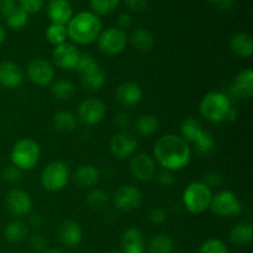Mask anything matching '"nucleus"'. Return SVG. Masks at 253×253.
<instances>
[{"mask_svg": "<svg viewBox=\"0 0 253 253\" xmlns=\"http://www.w3.org/2000/svg\"><path fill=\"white\" fill-rule=\"evenodd\" d=\"M156 163L163 169L177 172L187 167L192 161V148L182 136L167 133L157 140L153 147Z\"/></svg>", "mask_w": 253, "mask_h": 253, "instance_id": "obj_1", "label": "nucleus"}, {"mask_svg": "<svg viewBox=\"0 0 253 253\" xmlns=\"http://www.w3.org/2000/svg\"><path fill=\"white\" fill-rule=\"evenodd\" d=\"M68 39L77 44H89L96 41L101 32V21L91 11H81L67 24Z\"/></svg>", "mask_w": 253, "mask_h": 253, "instance_id": "obj_2", "label": "nucleus"}, {"mask_svg": "<svg viewBox=\"0 0 253 253\" xmlns=\"http://www.w3.org/2000/svg\"><path fill=\"white\" fill-rule=\"evenodd\" d=\"M76 71L81 74V84L84 90L95 93L100 90L106 81L105 71L91 54L81 53Z\"/></svg>", "mask_w": 253, "mask_h": 253, "instance_id": "obj_3", "label": "nucleus"}, {"mask_svg": "<svg viewBox=\"0 0 253 253\" xmlns=\"http://www.w3.org/2000/svg\"><path fill=\"white\" fill-rule=\"evenodd\" d=\"M231 109V100L222 91H210L203 96L199 104L200 115L211 124H219L226 120Z\"/></svg>", "mask_w": 253, "mask_h": 253, "instance_id": "obj_4", "label": "nucleus"}, {"mask_svg": "<svg viewBox=\"0 0 253 253\" xmlns=\"http://www.w3.org/2000/svg\"><path fill=\"white\" fill-rule=\"evenodd\" d=\"M41 157V148L40 145L32 138H21L17 141L11 148L10 160L11 165L19 169L31 170L39 163Z\"/></svg>", "mask_w": 253, "mask_h": 253, "instance_id": "obj_5", "label": "nucleus"}, {"mask_svg": "<svg viewBox=\"0 0 253 253\" xmlns=\"http://www.w3.org/2000/svg\"><path fill=\"white\" fill-rule=\"evenodd\" d=\"M212 190L204 182H192L183 192V204L192 214H202L210 208Z\"/></svg>", "mask_w": 253, "mask_h": 253, "instance_id": "obj_6", "label": "nucleus"}, {"mask_svg": "<svg viewBox=\"0 0 253 253\" xmlns=\"http://www.w3.org/2000/svg\"><path fill=\"white\" fill-rule=\"evenodd\" d=\"M71 175V169L66 162L53 161L42 170L41 185L48 192H59L68 184Z\"/></svg>", "mask_w": 253, "mask_h": 253, "instance_id": "obj_7", "label": "nucleus"}, {"mask_svg": "<svg viewBox=\"0 0 253 253\" xmlns=\"http://www.w3.org/2000/svg\"><path fill=\"white\" fill-rule=\"evenodd\" d=\"M96 42H98L99 49L104 54L118 56L121 52L125 51L128 37L125 30H121L119 27H109V29L101 30Z\"/></svg>", "mask_w": 253, "mask_h": 253, "instance_id": "obj_8", "label": "nucleus"}, {"mask_svg": "<svg viewBox=\"0 0 253 253\" xmlns=\"http://www.w3.org/2000/svg\"><path fill=\"white\" fill-rule=\"evenodd\" d=\"M209 209L217 216L231 217L236 216L242 211V205L235 193L230 190H221L212 195Z\"/></svg>", "mask_w": 253, "mask_h": 253, "instance_id": "obj_9", "label": "nucleus"}, {"mask_svg": "<svg viewBox=\"0 0 253 253\" xmlns=\"http://www.w3.org/2000/svg\"><path fill=\"white\" fill-rule=\"evenodd\" d=\"M113 202L116 209L120 211H133L142 205L143 194L133 185H121L114 194Z\"/></svg>", "mask_w": 253, "mask_h": 253, "instance_id": "obj_10", "label": "nucleus"}, {"mask_svg": "<svg viewBox=\"0 0 253 253\" xmlns=\"http://www.w3.org/2000/svg\"><path fill=\"white\" fill-rule=\"evenodd\" d=\"M106 114V105L98 98L84 99L78 106V118L88 126L98 125L103 121Z\"/></svg>", "mask_w": 253, "mask_h": 253, "instance_id": "obj_11", "label": "nucleus"}, {"mask_svg": "<svg viewBox=\"0 0 253 253\" xmlns=\"http://www.w3.org/2000/svg\"><path fill=\"white\" fill-rule=\"evenodd\" d=\"M5 207L12 216L24 217L31 212L32 199L27 192L14 188L5 195Z\"/></svg>", "mask_w": 253, "mask_h": 253, "instance_id": "obj_12", "label": "nucleus"}, {"mask_svg": "<svg viewBox=\"0 0 253 253\" xmlns=\"http://www.w3.org/2000/svg\"><path fill=\"white\" fill-rule=\"evenodd\" d=\"M53 64L43 58H35L27 66V77L34 84L39 86L51 85L54 81Z\"/></svg>", "mask_w": 253, "mask_h": 253, "instance_id": "obj_13", "label": "nucleus"}, {"mask_svg": "<svg viewBox=\"0 0 253 253\" xmlns=\"http://www.w3.org/2000/svg\"><path fill=\"white\" fill-rule=\"evenodd\" d=\"M137 150V138L127 131L115 133L110 140V152L119 160L132 157Z\"/></svg>", "mask_w": 253, "mask_h": 253, "instance_id": "obj_14", "label": "nucleus"}, {"mask_svg": "<svg viewBox=\"0 0 253 253\" xmlns=\"http://www.w3.org/2000/svg\"><path fill=\"white\" fill-rule=\"evenodd\" d=\"M52 56H53L54 64L58 68L63 69V71H74L78 64L81 52L77 48L76 44L64 42V43L54 47Z\"/></svg>", "mask_w": 253, "mask_h": 253, "instance_id": "obj_15", "label": "nucleus"}, {"mask_svg": "<svg viewBox=\"0 0 253 253\" xmlns=\"http://www.w3.org/2000/svg\"><path fill=\"white\" fill-rule=\"evenodd\" d=\"M156 161L146 153H138L131 157L130 172L140 182H148L156 175Z\"/></svg>", "mask_w": 253, "mask_h": 253, "instance_id": "obj_16", "label": "nucleus"}, {"mask_svg": "<svg viewBox=\"0 0 253 253\" xmlns=\"http://www.w3.org/2000/svg\"><path fill=\"white\" fill-rule=\"evenodd\" d=\"M143 91L135 82H125L116 88L115 99L123 108H133L142 100Z\"/></svg>", "mask_w": 253, "mask_h": 253, "instance_id": "obj_17", "label": "nucleus"}, {"mask_svg": "<svg viewBox=\"0 0 253 253\" xmlns=\"http://www.w3.org/2000/svg\"><path fill=\"white\" fill-rule=\"evenodd\" d=\"M25 78L24 71L19 64L11 61L0 62V85L6 89H16Z\"/></svg>", "mask_w": 253, "mask_h": 253, "instance_id": "obj_18", "label": "nucleus"}, {"mask_svg": "<svg viewBox=\"0 0 253 253\" xmlns=\"http://www.w3.org/2000/svg\"><path fill=\"white\" fill-rule=\"evenodd\" d=\"M46 14L51 24L66 25L73 17V7L68 0H49L46 6Z\"/></svg>", "mask_w": 253, "mask_h": 253, "instance_id": "obj_19", "label": "nucleus"}, {"mask_svg": "<svg viewBox=\"0 0 253 253\" xmlns=\"http://www.w3.org/2000/svg\"><path fill=\"white\" fill-rule=\"evenodd\" d=\"M58 236L64 246L73 249L78 246L83 240V230L81 225L74 220H66L59 226Z\"/></svg>", "mask_w": 253, "mask_h": 253, "instance_id": "obj_20", "label": "nucleus"}, {"mask_svg": "<svg viewBox=\"0 0 253 253\" xmlns=\"http://www.w3.org/2000/svg\"><path fill=\"white\" fill-rule=\"evenodd\" d=\"M71 177H73L74 183L79 188L89 189V188H93L98 184L99 179H100V172L93 165H81L77 167L73 175H71Z\"/></svg>", "mask_w": 253, "mask_h": 253, "instance_id": "obj_21", "label": "nucleus"}, {"mask_svg": "<svg viewBox=\"0 0 253 253\" xmlns=\"http://www.w3.org/2000/svg\"><path fill=\"white\" fill-rule=\"evenodd\" d=\"M231 91L237 98L250 99L253 95V71L251 68L242 69L235 77Z\"/></svg>", "mask_w": 253, "mask_h": 253, "instance_id": "obj_22", "label": "nucleus"}, {"mask_svg": "<svg viewBox=\"0 0 253 253\" xmlns=\"http://www.w3.org/2000/svg\"><path fill=\"white\" fill-rule=\"evenodd\" d=\"M124 253H145V236L137 227H130L121 237Z\"/></svg>", "mask_w": 253, "mask_h": 253, "instance_id": "obj_23", "label": "nucleus"}, {"mask_svg": "<svg viewBox=\"0 0 253 253\" xmlns=\"http://www.w3.org/2000/svg\"><path fill=\"white\" fill-rule=\"evenodd\" d=\"M229 47L235 56L240 58H250L253 54V39L250 34L239 32L231 36Z\"/></svg>", "mask_w": 253, "mask_h": 253, "instance_id": "obj_24", "label": "nucleus"}, {"mask_svg": "<svg viewBox=\"0 0 253 253\" xmlns=\"http://www.w3.org/2000/svg\"><path fill=\"white\" fill-rule=\"evenodd\" d=\"M253 240V225L250 221H241L230 231V241L236 246H246Z\"/></svg>", "mask_w": 253, "mask_h": 253, "instance_id": "obj_25", "label": "nucleus"}, {"mask_svg": "<svg viewBox=\"0 0 253 253\" xmlns=\"http://www.w3.org/2000/svg\"><path fill=\"white\" fill-rule=\"evenodd\" d=\"M128 41L140 52H150L155 47V36L147 29H136L131 32Z\"/></svg>", "mask_w": 253, "mask_h": 253, "instance_id": "obj_26", "label": "nucleus"}, {"mask_svg": "<svg viewBox=\"0 0 253 253\" xmlns=\"http://www.w3.org/2000/svg\"><path fill=\"white\" fill-rule=\"evenodd\" d=\"M52 124H53V127L59 132L69 133L76 130L77 119L71 111L61 110L54 114L53 119H52Z\"/></svg>", "mask_w": 253, "mask_h": 253, "instance_id": "obj_27", "label": "nucleus"}, {"mask_svg": "<svg viewBox=\"0 0 253 253\" xmlns=\"http://www.w3.org/2000/svg\"><path fill=\"white\" fill-rule=\"evenodd\" d=\"M27 232H29L27 225L25 224L24 221L17 219L14 220V221L9 222L4 230L5 239H6L9 242H11V244L21 242L22 240L27 236Z\"/></svg>", "mask_w": 253, "mask_h": 253, "instance_id": "obj_28", "label": "nucleus"}, {"mask_svg": "<svg viewBox=\"0 0 253 253\" xmlns=\"http://www.w3.org/2000/svg\"><path fill=\"white\" fill-rule=\"evenodd\" d=\"M147 249L150 253H172L174 249V241L168 235L158 234L151 237Z\"/></svg>", "mask_w": 253, "mask_h": 253, "instance_id": "obj_29", "label": "nucleus"}, {"mask_svg": "<svg viewBox=\"0 0 253 253\" xmlns=\"http://www.w3.org/2000/svg\"><path fill=\"white\" fill-rule=\"evenodd\" d=\"M76 93V86L68 79H58L51 84V94L57 100H69Z\"/></svg>", "mask_w": 253, "mask_h": 253, "instance_id": "obj_30", "label": "nucleus"}, {"mask_svg": "<svg viewBox=\"0 0 253 253\" xmlns=\"http://www.w3.org/2000/svg\"><path fill=\"white\" fill-rule=\"evenodd\" d=\"M158 126H160L158 119L155 115L146 114V115H141L136 120L135 130L138 135L147 137V136L153 135L158 130Z\"/></svg>", "mask_w": 253, "mask_h": 253, "instance_id": "obj_31", "label": "nucleus"}, {"mask_svg": "<svg viewBox=\"0 0 253 253\" xmlns=\"http://www.w3.org/2000/svg\"><path fill=\"white\" fill-rule=\"evenodd\" d=\"M193 143L195 145L198 152L200 155H210V153L214 152L215 150V138L210 131L203 128L198 136L195 137V140L193 141Z\"/></svg>", "mask_w": 253, "mask_h": 253, "instance_id": "obj_32", "label": "nucleus"}, {"mask_svg": "<svg viewBox=\"0 0 253 253\" xmlns=\"http://www.w3.org/2000/svg\"><path fill=\"white\" fill-rule=\"evenodd\" d=\"M46 39L54 47L64 43V42H67V39H68L67 26L66 25L51 24L46 29Z\"/></svg>", "mask_w": 253, "mask_h": 253, "instance_id": "obj_33", "label": "nucleus"}, {"mask_svg": "<svg viewBox=\"0 0 253 253\" xmlns=\"http://www.w3.org/2000/svg\"><path fill=\"white\" fill-rule=\"evenodd\" d=\"M203 130L202 123L195 118H188L180 125V132H182V137L187 141L188 143L193 142L198 133Z\"/></svg>", "mask_w": 253, "mask_h": 253, "instance_id": "obj_34", "label": "nucleus"}, {"mask_svg": "<svg viewBox=\"0 0 253 253\" xmlns=\"http://www.w3.org/2000/svg\"><path fill=\"white\" fill-rule=\"evenodd\" d=\"M91 12L96 16H106L118 9L120 0H89Z\"/></svg>", "mask_w": 253, "mask_h": 253, "instance_id": "obj_35", "label": "nucleus"}, {"mask_svg": "<svg viewBox=\"0 0 253 253\" xmlns=\"http://www.w3.org/2000/svg\"><path fill=\"white\" fill-rule=\"evenodd\" d=\"M7 27L12 30H21L25 27L29 21V14L24 11L21 7L16 6L6 17H4Z\"/></svg>", "mask_w": 253, "mask_h": 253, "instance_id": "obj_36", "label": "nucleus"}, {"mask_svg": "<svg viewBox=\"0 0 253 253\" xmlns=\"http://www.w3.org/2000/svg\"><path fill=\"white\" fill-rule=\"evenodd\" d=\"M198 253H229V249L221 240L209 239L200 245Z\"/></svg>", "mask_w": 253, "mask_h": 253, "instance_id": "obj_37", "label": "nucleus"}, {"mask_svg": "<svg viewBox=\"0 0 253 253\" xmlns=\"http://www.w3.org/2000/svg\"><path fill=\"white\" fill-rule=\"evenodd\" d=\"M108 194L101 189H93L86 197V203L89 204V207L94 208V209H100V208L105 207L108 204Z\"/></svg>", "mask_w": 253, "mask_h": 253, "instance_id": "obj_38", "label": "nucleus"}, {"mask_svg": "<svg viewBox=\"0 0 253 253\" xmlns=\"http://www.w3.org/2000/svg\"><path fill=\"white\" fill-rule=\"evenodd\" d=\"M1 178L6 183L10 184H15V183H19L22 178V170L19 169L15 166H7L6 168H4L1 173Z\"/></svg>", "mask_w": 253, "mask_h": 253, "instance_id": "obj_39", "label": "nucleus"}, {"mask_svg": "<svg viewBox=\"0 0 253 253\" xmlns=\"http://www.w3.org/2000/svg\"><path fill=\"white\" fill-rule=\"evenodd\" d=\"M44 6V0H19V7L26 14H36Z\"/></svg>", "mask_w": 253, "mask_h": 253, "instance_id": "obj_40", "label": "nucleus"}, {"mask_svg": "<svg viewBox=\"0 0 253 253\" xmlns=\"http://www.w3.org/2000/svg\"><path fill=\"white\" fill-rule=\"evenodd\" d=\"M148 217L153 224H162L167 220V211L163 208H153L150 210Z\"/></svg>", "mask_w": 253, "mask_h": 253, "instance_id": "obj_41", "label": "nucleus"}, {"mask_svg": "<svg viewBox=\"0 0 253 253\" xmlns=\"http://www.w3.org/2000/svg\"><path fill=\"white\" fill-rule=\"evenodd\" d=\"M203 182L211 189V188H216L221 185L222 182H224V178L219 172H210L205 175V179Z\"/></svg>", "mask_w": 253, "mask_h": 253, "instance_id": "obj_42", "label": "nucleus"}, {"mask_svg": "<svg viewBox=\"0 0 253 253\" xmlns=\"http://www.w3.org/2000/svg\"><path fill=\"white\" fill-rule=\"evenodd\" d=\"M157 180L162 187H167V188L172 187V185L175 183V178L174 175H173V172H170V170H166V169H163L162 172L158 173Z\"/></svg>", "mask_w": 253, "mask_h": 253, "instance_id": "obj_43", "label": "nucleus"}, {"mask_svg": "<svg viewBox=\"0 0 253 253\" xmlns=\"http://www.w3.org/2000/svg\"><path fill=\"white\" fill-rule=\"evenodd\" d=\"M30 245H31V247L35 250V251H43L47 242H46V239H44L42 235L35 234L32 235V237L30 239Z\"/></svg>", "mask_w": 253, "mask_h": 253, "instance_id": "obj_44", "label": "nucleus"}, {"mask_svg": "<svg viewBox=\"0 0 253 253\" xmlns=\"http://www.w3.org/2000/svg\"><path fill=\"white\" fill-rule=\"evenodd\" d=\"M16 6L15 0H0V15L2 17H6Z\"/></svg>", "mask_w": 253, "mask_h": 253, "instance_id": "obj_45", "label": "nucleus"}, {"mask_svg": "<svg viewBox=\"0 0 253 253\" xmlns=\"http://www.w3.org/2000/svg\"><path fill=\"white\" fill-rule=\"evenodd\" d=\"M126 4V6L131 10V11H142V10L146 9V5H147V1L146 0H124Z\"/></svg>", "mask_w": 253, "mask_h": 253, "instance_id": "obj_46", "label": "nucleus"}, {"mask_svg": "<svg viewBox=\"0 0 253 253\" xmlns=\"http://www.w3.org/2000/svg\"><path fill=\"white\" fill-rule=\"evenodd\" d=\"M118 24L119 29H127V27L131 26V24H132V17H131L130 14H121L120 16L118 17Z\"/></svg>", "mask_w": 253, "mask_h": 253, "instance_id": "obj_47", "label": "nucleus"}, {"mask_svg": "<svg viewBox=\"0 0 253 253\" xmlns=\"http://www.w3.org/2000/svg\"><path fill=\"white\" fill-rule=\"evenodd\" d=\"M115 124L120 128H125L127 127L128 124H130V118H128V115H126V114L121 113L115 118Z\"/></svg>", "mask_w": 253, "mask_h": 253, "instance_id": "obj_48", "label": "nucleus"}, {"mask_svg": "<svg viewBox=\"0 0 253 253\" xmlns=\"http://www.w3.org/2000/svg\"><path fill=\"white\" fill-rule=\"evenodd\" d=\"M31 224H32V226L39 227L40 225L42 224V217H41V215H39V214L32 215V217H31Z\"/></svg>", "mask_w": 253, "mask_h": 253, "instance_id": "obj_49", "label": "nucleus"}, {"mask_svg": "<svg viewBox=\"0 0 253 253\" xmlns=\"http://www.w3.org/2000/svg\"><path fill=\"white\" fill-rule=\"evenodd\" d=\"M5 39H6V32H5L4 26L0 24V46L5 42Z\"/></svg>", "mask_w": 253, "mask_h": 253, "instance_id": "obj_50", "label": "nucleus"}, {"mask_svg": "<svg viewBox=\"0 0 253 253\" xmlns=\"http://www.w3.org/2000/svg\"><path fill=\"white\" fill-rule=\"evenodd\" d=\"M43 253H64L62 251H59V250H48V251L43 252Z\"/></svg>", "mask_w": 253, "mask_h": 253, "instance_id": "obj_51", "label": "nucleus"}, {"mask_svg": "<svg viewBox=\"0 0 253 253\" xmlns=\"http://www.w3.org/2000/svg\"><path fill=\"white\" fill-rule=\"evenodd\" d=\"M210 2H214V4H221L222 1H224V0H209Z\"/></svg>", "mask_w": 253, "mask_h": 253, "instance_id": "obj_52", "label": "nucleus"}, {"mask_svg": "<svg viewBox=\"0 0 253 253\" xmlns=\"http://www.w3.org/2000/svg\"><path fill=\"white\" fill-rule=\"evenodd\" d=\"M110 253H124L123 251H113V252H110Z\"/></svg>", "mask_w": 253, "mask_h": 253, "instance_id": "obj_53", "label": "nucleus"}]
</instances>
